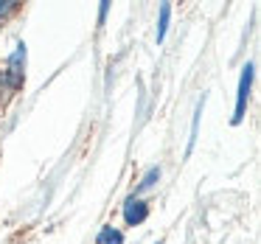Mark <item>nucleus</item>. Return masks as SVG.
I'll return each mask as SVG.
<instances>
[{"instance_id": "20e7f679", "label": "nucleus", "mask_w": 261, "mask_h": 244, "mask_svg": "<svg viewBox=\"0 0 261 244\" xmlns=\"http://www.w3.org/2000/svg\"><path fill=\"white\" fill-rule=\"evenodd\" d=\"M96 244H124V233L113 225H104L96 236Z\"/></svg>"}, {"instance_id": "f03ea898", "label": "nucleus", "mask_w": 261, "mask_h": 244, "mask_svg": "<svg viewBox=\"0 0 261 244\" xmlns=\"http://www.w3.org/2000/svg\"><path fill=\"white\" fill-rule=\"evenodd\" d=\"M149 219V205L141 197H129L124 202V225L126 227H138Z\"/></svg>"}, {"instance_id": "f257e3e1", "label": "nucleus", "mask_w": 261, "mask_h": 244, "mask_svg": "<svg viewBox=\"0 0 261 244\" xmlns=\"http://www.w3.org/2000/svg\"><path fill=\"white\" fill-rule=\"evenodd\" d=\"M253 76H255V65L247 62L242 68L239 76V87H236V110H233V124H242L244 113H247V101H250V87H253Z\"/></svg>"}, {"instance_id": "39448f33", "label": "nucleus", "mask_w": 261, "mask_h": 244, "mask_svg": "<svg viewBox=\"0 0 261 244\" xmlns=\"http://www.w3.org/2000/svg\"><path fill=\"white\" fill-rule=\"evenodd\" d=\"M14 90H20V85L6 73V70H0V104H6L9 96H12Z\"/></svg>"}, {"instance_id": "6e6552de", "label": "nucleus", "mask_w": 261, "mask_h": 244, "mask_svg": "<svg viewBox=\"0 0 261 244\" xmlns=\"http://www.w3.org/2000/svg\"><path fill=\"white\" fill-rule=\"evenodd\" d=\"M202 104L205 98H199L197 110H194V121H191V138H188V152L194 149V143H197V132H199V118H202Z\"/></svg>"}, {"instance_id": "0eeeda50", "label": "nucleus", "mask_w": 261, "mask_h": 244, "mask_svg": "<svg viewBox=\"0 0 261 244\" xmlns=\"http://www.w3.org/2000/svg\"><path fill=\"white\" fill-rule=\"evenodd\" d=\"M169 17H171V3H163L160 6V20H158V42L166 40V31H169Z\"/></svg>"}, {"instance_id": "423d86ee", "label": "nucleus", "mask_w": 261, "mask_h": 244, "mask_svg": "<svg viewBox=\"0 0 261 244\" xmlns=\"http://www.w3.org/2000/svg\"><path fill=\"white\" fill-rule=\"evenodd\" d=\"M158 180H160V166H152V169H146V174L141 177V182H138V188H135V191H138V194L149 191V188H154V185H158Z\"/></svg>"}, {"instance_id": "9b49d317", "label": "nucleus", "mask_w": 261, "mask_h": 244, "mask_svg": "<svg viewBox=\"0 0 261 244\" xmlns=\"http://www.w3.org/2000/svg\"><path fill=\"white\" fill-rule=\"evenodd\" d=\"M158 244H160V241H158Z\"/></svg>"}, {"instance_id": "9d476101", "label": "nucleus", "mask_w": 261, "mask_h": 244, "mask_svg": "<svg viewBox=\"0 0 261 244\" xmlns=\"http://www.w3.org/2000/svg\"><path fill=\"white\" fill-rule=\"evenodd\" d=\"M107 12H110V3H107V0H101V6H98V23H104Z\"/></svg>"}, {"instance_id": "7ed1b4c3", "label": "nucleus", "mask_w": 261, "mask_h": 244, "mask_svg": "<svg viewBox=\"0 0 261 244\" xmlns=\"http://www.w3.org/2000/svg\"><path fill=\"white\" fill-rule=\"evenodd\" d=\"M3 70H6L17 85H23V79H25V42H17V48H14L12 57L6 59V68Z\"/></svg>"}, {"instance_id": "1a4fd4ad", "label": "nucleus", "mask_w": 261, "mask_h": 244, "mask_svg": "<svg viewBox=\"0 0 261 244\" xmlns=\"http://www.w3.org/2000/svg\"><path fill=\"white\" fill-rule=\"evenodd\" d=\"M17 9H20L17 0H0V23H3V20H9L14 12H17Z\"/></svg>"}]
</instances>
